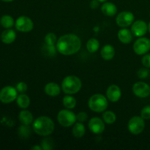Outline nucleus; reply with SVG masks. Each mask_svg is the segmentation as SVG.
Returning <instances> with one entry per match:
<instances>
[{"label": "nucleus", "mask_w": 150, "mask_h": 150, "mask_svg": "<svg viewBox=\"0 0 150 150\" xmlns=\"http://www.w3.org/2000/svg\"><path fill=\"white\" fill-rule=\"evenodd\" d=\"M81 40L74 34L62 35L57 42V49L60 54L65 56L73 55L80 50Z\"/></svg>", "instance_id": "nucleus-1"}, {"label": "nucleus", "mask_w": 150, "mask_h": 150, "mask_svg": "<svg viewBox=\"0 0 150 150\" xmlns=\"http://www.w3.org/2000/svg\"><path fill=\"white\" fill-rule=\"evenodd\" d=\"M55 125L53 120L48 117L42 116L37 118L32 124L35 133L41 136H48L54 132Z\"/></svg>", "instance_id": "nucleus-2"}, {"label": "nucleus", "mask_w": 150, "mask_h": 150, "mask_svg": "<svg viewBox=\"0 0 150 150\" xmlns=\"http://www.w3.org/2000/svg\"><path fill=\"white\" fill-rule=\"evenodd\" d=\"M82 87L81 81L76 76H68L63 79L62 82V89L68 95L76 94Z\"/></svg>", "instance_id": "nucleus-3"}, {"label": "nucleus", "mask_w": 150, "mask_h": 150, "mask_svg": "<svg viewBox=\"0 0 150 150\" xmlns=\"http://www.w3.org/2000/svg\"><path fill=\"white\" fill-rule=\"evenodd\" d=\"M89 108L92 111L97 113H100L105 111L108 107V100L105 96L101 94H95L92 95L88 102Z\"/></svg>", "instance_id": "nucleus-4"}, {"label": "nucleus", "mask_w": 150, "mask_h": 150, "mask_svg": "<svg viewBox=\"0 0 150 150\" xmlns=\"http://www.w3.org/2000/svg\"><path fill=\"white\" fill-rule=\"evenodd\" d=\"M57 120L62 126L69 127L73 125L76 122V115L69 109L61 110L57 115Z\"/></svg>", "instance_id": "nucleus-5"}, {"label": "nucleus", "mask_w": 150, "mask_h": 150, "mask_svg": "<svg viewBox=\"0 0 150 150\" xmlns=\"http://www.w3.org/2000/svg\"><path fill=\"white\" fill-rule=\"evenodd\" d=\"M128 130L133 135H139L144 131L145 128V122L144 120L142 117H132L129 121Z\"/></svg>", "instance_id": "nucleus-6"}, {"label": "nucleus", "mask_w": 150, "mask_h": 150, "mask_svg": "<svg viewBox=\"0 0 150 150\" xmlns=\"http://www.w3.org/2000/svg\"><path fill=\"white\" fill-rule=\"evenodd\" d=\"M18 91L10 86H4L0 91V101L4 104L10 103L17 98Z\"/></svg>", "instance_id": "nucleus-7"}, {"label": "nucleus", "mask_w": 150, "mask_h": 150, "mask_svg": "<svg viewBox=\"0 0 150 150\" xmlns=\"http://www.w3.org/2000/svg\"><path fill=\"white\" fill-rule=\"evenodd\" d=\"M150 50V40L146 38H139L133 45V51L138 55H144Z\"/></svg>", "instance_id": "nucleus-8"}, {"label": "nucleus", "mask_w": 150, "mask_h": 150, "mask_svg": "<svg viewBox=\"0 0 150 150\" xmlns=\"http://www.w3.org/2000/svg\"><path fill=\"white\" fill-rule=\"evenodd\" d=\"M16 28L19 32H29L33 29L34 23L32 19L25 16H20L18 18L15 23Z\"/></svg>", "instance_id": "nucleus-9"}, {"label": "nucleus", "mask_w": 150, "mask_h": 150, "mask_svg": "<svg viewBox=\"0 0 150 150\" xmlns=\"http://www.w3.org/2000/svg\"><path fill=\"white\" fill-rule=\"evenodd\" d=\"M134 15L131 12L123 11L117 16V18H116V22L120 27L126 28L133 24V23L134 22Z\"/></svg>", "instance_id": "nucleus-10"}, {"label": "nucleus", "mask_w": 150, "mask_h": 150, "mask_svg": "<svg viewBox=\"0 0 150 150\" xmlns=\"http://www.w3.org/2000/svg\"><path fill=\"white\" fill-rule=\"evenodd\" d=\"M133 92L139 98H147L150 95V86L145 82H136L133 86Z\"/></svg>", "instance_id": "nucleus-11"}, {"label": "nucleus", "mask_w": 150, "mask_h": 150, "mask_svg": "<svg viewBox=\"0 0 150 150\" xmlns=\"http://www.w3.org/2000/svg\"><path fill=\"white\" fill-rule=\"evenodd\" d=\"M148 30V25L143 20H138L133 22L131 26V32L134 36L141 38L144 36Z\"/></svg>", "instance_id": "nucleus-12"}, {"label": "nucleus", "mask_w": 150, "mask_h": 150, "mask_svg": "<svg viewBox=\"0 0 150 150\" xmlns=\"http://www.w3.org/2000/svg\"><path fill=\"white\" fill-rule=\"evenodd\" d=\"M89 128L95 134H100L105 130V123L103 120L98 117H93L89 121Z\"/></svg>", "instance_id": "nucleus-13"}, {"label": "nucleus", "mask_w": 150, "mask_h": 150, "mask_svg": "<svg viewBox=\"0 0 150 150\" xmlns=\"http://www.w3.org/2000/svg\"><path fill=\"white\" fill-rule=\"evenodd\" d=\"M122 92L120 88L117 85L112 84L108 86L106 91V97L111 102H117L121 98Z\"/></svg>", "instance_id": "nucleus-14"}, {"label": "nucleus", "mask_w": 150, "mask_h": 150, "mask_svg": "<svg viewBox=\"0 0 150 150\" xmlns=\"http://www.w3.org/2000/svg\"><path fill=\"white\" fill-rule=\"evenodd\" d=\"M133 33L131 31L126 28H122L118 32V38L121 42L124 44H129L133 40Z\"/></svg>", "instance_id": "nucleus-15"}, {"label": "nucleus", "mask_w": 150, "mask_h": 150, "mask_svg": "<svg viewBox=\"0 0 150 150\" xmlns=\"http://www.w3.org/2000/svg\"><path fill=\"white\" fill-rule=\"evenodd\" d=\"M44 92L48 96L57 97L60 94L61 89L57 83L51 82L45 85V88H44Z\"/></svg>", "instance_id": "nucleus-16"}, {"label": "nucleus", "mask_w": 150, "mask_h": 150, "mask_svg": "<svg viewBox=\"0 0 150 150\" xmlns=\"http://www.w3.org/2000/svg\"><path fill=\"white\" fill-rule=\"evenodd\" d=\"M100 54L103 59L107 60V61L111 60L114 58V55H115V49L111 45L107 44L102 48Z\"/></svg>", "instance_id": "nucleus-17"}, {"label": "nucleus", "mask_w": 150, "mask_h": 150, "mask_svg": "<svg viewBox=\"0 0 150 150\" xmlns=\"http://www.w3.org/2000/svg\"><path fill=\"white\" fill-rule=\"evenodd\" d=\"M16 38V34L14 30L11 29H7L1 33V40L4 43L10 44L15 41Z\"/></svg>", "instance_id": "nucleus-18"}, {"label": "nucleus", "mask_w": 150, "mask_h": 150, "mask_svg": "<svg viewBox=\"0 0 150 150\" xmlns=\"http://www.w3.org/2000/svg\"><path fill=\"white\" fill-rule=\"evenodd\" d=\"M101 11L106 16H114L117 13V7L114 3L105 2L101 7Z\"/></svg>", "instance_id": "nucleus-19"}, {"label": "nucleus", "mask_w": 150, "mask_h": 150, "mask_svg": "<svg viewBox=\"0 0 150 150\" xmlns=\"http://www.w3.org/2000/svg\"><path fill=\"white\" fill-rule=\"evenodd\" d=\"M18 119L22 124L26 125H29L30 124L33 123L34 121L33 115L30 111H27V110H23L21 111L19 113Z\"/></svg>", "instance_id": "nucleus-20"}, {"label": "nucleus", "mask_w": 150, "mask_h": 150, "mask_svg": "<svg viewBox=\"0 0 150 150\" xmlns=\"http://www.w3.org/2000/svg\"><path fill=\"white\" fill-rule=\"evenodd\" d=\"M86 132V129H85V126L83 125V122H76L73 125V130H72V133H73V136L76 139H81L83 137Z\"/></svg>", "instance_id": "nucleus-21"}, {"label": "nucleus", "mask_w": 150, "mask_h": 150, "mask_svg": "<svg viewBox=\"0 0 150 150\" xmlns=\"http://www.w3.org/2000/svg\"><path fill=\"white\" fill-rule=\"evenodd\" d=\"M16 101H17L18 105L23 109H26L30 105V99H29V96L23 93H21L17 97Z\"/></svg>", "instance_id": "nucleus-22"}, {"label": "nucleus", "mask_w": 150, "mask_h": 150, "mask_svg": "<svg viewBox=\"0 0 150 150\" xmlns=\"http://www.w3.org/2000/svg\"><path fill=\"white\" fill-rule=\"evenodd\" d=\"M100 47V42L95 38H91L89 40L87 41V43H86V48H87V51L89 53H95L98 51V50L99 49Z\"/></svg>", "instance_id": "nucleus-23"}, {"label": "nucleus", "mask_w": 150, "mask_h": 150, "mask_svg": "<svg viewBox=\"0 0 150 150\" xmlns=\"http://www.w3.org/2000/svg\"><path fill=\"white\" fill-rule=\"evenodd\" d=\"M63 105L67 109H73L76 105V100L74 97L66 95L62 100Z\"/></svg>", "instance_id": "nucleus-24"}, {"label": "nucleus", "mask_w": 150, "mask_h": 150, "mask_svg": "<svg viewBox=\"0 0 150 150\" xmlns=\"http://www.w3.org/2000/svg\"><path fill=\"white\" fill-rule=\"evenodd\" d=\"M0 23L5 29H10L14 25V20L9 15H4L0 19Z\"/></svg>", "instance_id": "nucleus-25"}, {"label": "nucleus", "mask_w": 150, "mask_h": 150, "mask_svg": "<svg viewBox=\"0 0 150 150\" xmlns=\"http://www.w3.org/2000/svg\"><path fill=\"white\" fill-rule=\"evenodd\" d=\"M103 120L108 125L113 124L117 120V116L113 111H107L103 114Z\"/></svg>", "instance_id": "nucleus-26"}, {"label": "nucleus", "mask_w": 150, "mask_h": 150, "mask_svg": "<svg viewBox=\"0 0 150 150\" xmlns=\"http://www.w3.org/2000/svg\"><path fill=\"white\" fill-rule=\"evenodd\" d=\"M32 133V130L31 128L29 127V125H23L21 126L18 128V134L23 139H27L29 137Z\"/></svg>", "instance_id": "nucleus-27"}, {"label": "nucleus", "mask_w": 150, "mask_h": 150, "mask_svg": "<svg viewBox=\"0 0 150 150\" xmlns=\"http://www.w3.org/2000/svg\"><path fill=\"white\" fill-rule=\"evenodd\" d=\"M41 146H42V149L44 150L52 149L54 148V142L51 138H45L42 140Z\"/></svg>", "instance_id": "nucleus-28"}, {"label": "nucleus", "mask_w": 150, "mask_h": 150, "mask_svg": "<svg viewBox=\"0 0 150 150\" xmlns=\"http://www.w3.org/2000/svg\"><path fill=\"white\" fill-rule=\"evenodd\" d=\"M57 36L55 34L52 33V32H49L45 36V43L48 45H54L57 42Z\"/></svg>", "instance_id": "nucleus-29"}, {"label": "nucleus", "mask_w": 150, "mask_h": 150, "mask_svg": "<svg viewBox=\"0 0 150 150\" xmlns=\"http://www.w3.org/2000/svg\"><path fill=\"white\" fill-rule=\"evenodd\" d=\"M141 117L144 120H150V105H146L141 111Z\"/></svg>", "instance_id": "nucleus-30"}, {"label": "nucleus", "mask_w": 150, "mask_h": 150, "mask_svg": "<svg viewBox=\"0 0 150 150\" xmlns=\"http://www.w3.org/2000/svg\"><path fill=\"white\" fill-rule=\"evenodd\" d=\"M42 51H43L44 52H45V54H46V55L52 56V57L56 53L54 45H46V44L44 45L43 48H42Z\"/></svg>", "instance_id": "nucleus-31"}, {"label": "nucleus", "mask_w": 150, "mask_h": 150, "mask_svg": "<svg viewBox=\"0 0 150 150\" xmlns=\"http://www.w3.org/2000/svg\"><path fill=\"white\" fill-rule=\"evenodd\" d=\"M149 72L146 67H144V68H141L138 70L137 72V76L139 79H144L149 76Z\"/></svg>", "instance_id": "nucleus-32"}, {"label": "nucleus", "mask_w": 150, "mask_h": 150, "mask_svg": "<svg viewBox=\"0 0 150 150\" xmlns=\"http://www.w3.org/2000/svg\"><path fill=\"white\" fill-rule=\"evenodd\" d=\"M16 89H17L18 92H20V93H24L27 91L28 86L27 84L24 82H19L17 85H16Z\"/></svg>", "instance_id": "nucleus-33"}, {"label": "nucleus", "mask_w": 150, "mask_h": 150, "mask_svg": "<svg viewBox=\"0 0 150 150\" xmlns=\"http://www.w3.org/2000/svg\"><path fill=\"white\" fill-rule=\"evenodd\" d=\"M88 119V115L86 112H83V111H81V112H79V114L76 115V120L77 121L80 122H84L87 120Z\"/></svg>", "instance_id": "nucleus-34"}, {"label": "nucleus", "mask_w": 150, "mask_h": 150, "mask_svg": "<svg viewBox=\"0 0 150 150\" xmlns=\"http://www.w3.org/2000/svg\"><path fill=\"white\" fill-rule=\"evenodd\" d=\"M142 62L145 67L150 68V54H144V56L142 57Z\"/></svg>", "instance_id": "nucleus-35"}, {"label": "nucleus", "mask_w": 150, "mask_h": 150, "mask_svg": "<svg viewBox=\"0 0 150 150\" xmlns=\"http://www.w3.org/2000/svg\"><path fill=\"white\" fill-rule=\"evenodd\" d=\"M99 2L98 0H92L90 2V7L92 9H97L99 6Z\"/></svg>", "instance_id": "nucleus-36"}, {"label": "nucleus", "mask_w": 150, "mask_h": 150, "mask_svg": "<svg viewBox=\"0 0 150 150\" xmlns=\"http://www.w3.org/2000/svg\"><path fill=\"white\" fill-rule=\"evenodd\" d=\"M42 149V146H38V145H36V146H34L32 147V150H41Z\"/></svg>", "instance_id": "nucleus-37"}, {"label": "nucleus", "mask_w": 150, "mask_h": 150, "mask_svg": "<svg viewBox=\"0 0 150 150\" xmlns=\"http://www.w3.org/2000/svg\"><path fill=\"white\" fill-rule=\"evenodd\" d=\"M1 1H5V2H10V1H14V0H1Z\"/></svg>", "instance_id": "nucleus-38"}, {"label": "nucleus", "mask_w": 150, "mask_h": 150, "mask_svg": "<svg viewBox=\"0 0 150 150\" xmlns=\"http://www.w3.org/2000/svg\"><path fill=\"white\" fill-rule=\"evenodd\" d=\"M98 1H99L100 2H105V1H106L107 0H98Z\"/></svg>", "instance_id": "nucleus-39"}, {"label": "nucleus", "mask_w": 150, "mask_h": 150, "mask_svg": "<svg viewBox=\"0 0 150 150\" xmlns=\"http://www.w3.org/2000/svg\"><path fill=\"white\" fill-rule=\"evenodd\" d=\"M148 30H149V33H150V22H149V25H148Z\"/></svg>", "instance_id": "nucleus-40"}]
</instances>
